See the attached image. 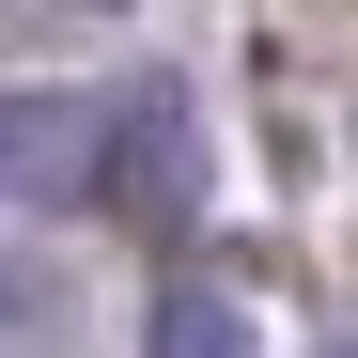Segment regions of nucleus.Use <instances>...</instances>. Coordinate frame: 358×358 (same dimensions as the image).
<instances>
[{"mask_svg":"<svg viewBox=\"0 0 358 358\" xmlns=\"http://www.w3.org/2000/svg\"><path fill=\"white\" fill-rule=\"evenodd\" d=\"M94 203H125L141 234H187V218H203V125H187L171 78L109 94V187H94Z\"/></svg>","mask_w":358,"mask_h":358,"instance_id":"obj_1","label":"nucleus"},{"mask_svg":"<svg viewBox=\"0 0 358 358\" xmlns=\"http://www.w3.org/2000/svg\"><path fill=\"white\" fill-rule=\"evenodd\" d=\"M141 358H265L250 312H234L218 280H156V312H141Z\"/></svg>","mask_w":358,"mask_h":358,"instance_id":"obj_3","label":"nucleus"},{"mask_svg":"<svg viewBox=\"0 0 358 358\" xmlns=\"http://www.w3.org/2000/svg\"><path fill=\"white\" fill-rule=\"evenodd\" d=\"M78 16H109V0H78Z\"/></svg>","mask_w":358,"mask_h":358,"instance_id":"obj_5","label":"nucleus"},{"mask_svg":"<svg viewBox=\"0 0 358 358\" xmlns=\"http://www.w3.org/2000/svg\"><path fill=\"white\" fill-rule=\"evenodd\" d=\"M0 187L94 203V187H109V109H78V94H31V109H0Z\"/></svg>","mask_w":358,"mask_h":358,"instance_id":"obj_2","label":"nucleus"},{"mask_svg":"<svg viewBox=\"0 0 358 358\" xmlns=\"http://www.w3.org/2000/svg\"><path fill=\"white\" fill-rule=\"evenodd\" d=\"M47 327H63V280H47V265H31V280L0 265V358H16V343H47Z\"/></svg>","mask_w":358,"mask_h":358,"instance_id":"obj_4","label":"nucleus"}]
</instances>
